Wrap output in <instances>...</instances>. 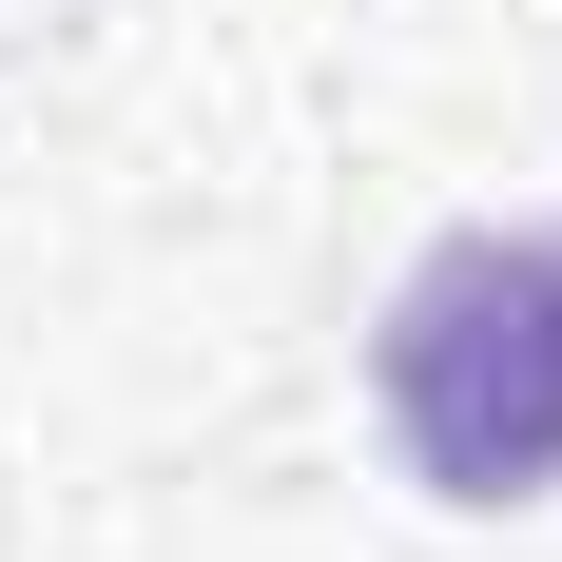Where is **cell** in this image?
Wrapping results in <instances>:
<instances>
[{
	"label": "cell",
	"mask_w": 562,
	"mask_h": 562,
	"mask_svg": "<svg viewBox=\"0 0 562 562\" xmlns=\"http://www.w3.org/2000/svg\"><path fill=\"white\" fill-rule=\"evenodd\" d=\"M369 389L447 505H543L562 485V233H447L389 291Z\"/></svg>",
	"instance_id": "obj_1"
}]
</instances>
